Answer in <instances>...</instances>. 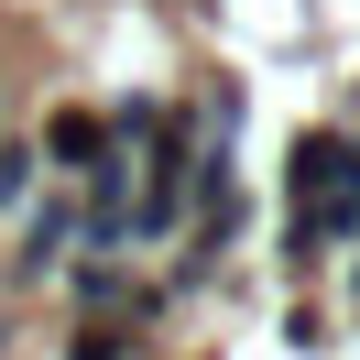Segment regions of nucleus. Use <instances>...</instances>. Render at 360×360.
Returning a JSON list of instances; mask_svg holds the SVG:
<instances>
[{
	"instance_id": "nucleus-1",
	"label": "nucleus",
	"mask_w": 360,
	"mask_h": 360,
	"mask_svg": "<svg viewBox=\"0 0 360 360\" xmlns=\"http://www.w3.org/2000/svg\"><path fill=\"white\" fill-rule=\"evenodd\" d=\"M77 262V186H33L22 197V229H11V284H55Z\"/></svg>"
},
{
	"instance_id": "nucleus-2",
	"label": "nucleus",
	"mask_w": 360,
	"mask_h": 360,
	"mask_svg": "<svg viewBox=\"0 0 360 360\" xmlns=\"http://www.w3.org/2000/svg\"><path fill=\"white\" fill-rule=\"evenodd\" d=\"M33 153H44L55 186H77L98 153H110V110H88V98H44V131H33Z\"/></svg>"
},
{
	"instance_id": "nucleus-3",
	"label": "nucleus",
	"mask_w": 360,
	"mask_h": 360,
	"mask_svg": "<svg viewBox=\"0 0 360 360\" xmlns=\"http://www.w3.org/2000/svg\"><path fill=\"white\" fill-rule=\"evenodd\" d=\"M66 360H131V328H120V316H88V328L66 338Z\"/></svg>"
},
{
	"instance_id": "nucleus-4",
	"label": "nucleus",
	"mask_w": 360,
	"mask_h": 360,
	"mask_svg": "<svg viewBox=\"0 0 360 360\" xmlns=\"http://www.w3.org/2000/svg\"><path fill=\"white\" fill-rule=\"evenodd\" d=\"M0 120H11V88H0Z\"/></svg>"
}]
</instances>
